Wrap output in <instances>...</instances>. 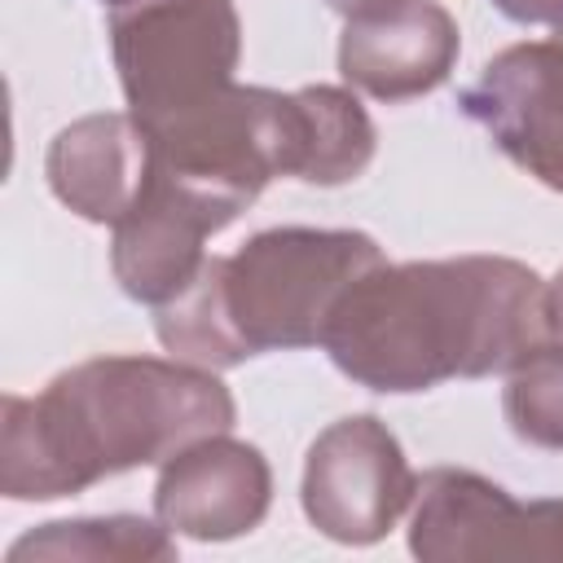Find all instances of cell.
I'll return each instance as SVG.
<instances>
[{
	"mask_svg": "<svg viewBox=\"0 0 563 563\" xmlns=\"http://www.w3.org/2000/svg\"><path fill=\"white\" fill-rule=\"evenodd\" d=\"M541 277L510 255L374 264L325 325V356L369 391L409 396L506 374L545 339Z\"/></svg>",
	"mask_w": 563,
	"mask_h": 563,
	"instance_id": "6da1fadb",
	"label": "cell"
},
{
	"mask_svg": "<svg viewBox=\"0 0 563 563\" xmlns=\"http://www.w3.org/2000/svg\"><path fill=\"white\" fill-rule=\"evenodd\" d=\"M238 422L216 369L163 356H92L40 396H4L0 493L9 501L75 497L110 475L163 466L185 444Z\"/></svg>",
	"mask_w": 563,
	"mask_h": 563,
	"instance_id": "7a4b0ae2",
	"label": "cell"
},
{
	"mask_svg": "<svg viewBox=\"0 0 563 563\" xmlns=\"http://www.w3.org/2000/svg\"><path fill=\"white\" fill-rule=\"evenodd\" d=\"M374 264L383 246L361 229H264L233 255H207L198 277L154 308V334L176 361L216 374L260 352L317 347L347 286Z\"/></svg>",
	"mask_w": 563,
	"mask_h": 563,
	"instance_id": "3957f363",
	"label": "cell"
},
{
	"mask_svg": "<svg viewBox=\"0 0 563 563\" xmlns=\"http://www.w3.org/2000/svg\"><path fill=\"white\" fill-rule=\"evenodd\" d=\"M110 57L128 114L158 132L233 88L242 18L233 0H123L110 9Z\"/></svg>",
	"mask_w": 563,
	"mask_h": 563,
	"instance_id": "277c9868",
	"label": "cell"
},
{
	"mask_svg": "<svg viewBox=\"0 0 563 563\" xmlns=\"http://www.w3.org/2000/svg\"><path fill=\"white\" fill-rule=\"evenodd\" d=\"M409 550L422 563H563V497L519 501L475 471L435 466L418 475L409 506Z\"/></svg>",
	"mask_w": 563,
	"mask_h": 563,
	"instance_id": "5b68a950",
	"label": "cell"
},
{
	"mask_svg": "<svg viewBox=\"0 0 563 563\" xmlns=\"http://www.w3.org/2000/svg\"><path fill=\"white\" fill-rule=\"evenodd\" d=\"M418 475L400 440L374 413L330 422L303 457L299 501L308 523L339 545H374L413 506Z\"/></svg>",
	"mask_w": 563,
	"mask_h": 563,
	"instance_id": "8992f818",
	"label": "cell"
},
{
	"mask_svg": "<svg viewBox=\"0 0 563 563\" xmlns=\"http://www.w3.org/2000/svg\"><path fill=\"white\" fill-rule=\"evenodd\" d=\"M457 106L515 167L563 194V35L501 48Z\"/></svg>",
	"mask_w": 563,
	"mask_h": 563,
	"instance_id": "52a82bcc",
	"label": "cell"
},
{
	"mask_svg": "<svg viewBox=\"0 0 563 563\" xmlns=\"http://www.w3.org/2000/svg\"><path fill=\"white\" fill-rule=\"evenodd\" d=\"M233 220L238 211L229 202L154 167L132 211L114 224L110 268H114L119 290L150 308L176 299L207 260L202 242L229 229Z\"/></svg>",
	"mask_w": 563,
	"mask_h": 563,
	"instance_id": "ba28073f",
	"label": "cell"
},
{
	"mask_svg": "<svg viewBox=\"0 0 563 563\" xmlns=\"http://www.w3.org/2000/svg\"><path fill=\"white\" fill-rule=\"evenodd\" d=\"M462 53V31L440 0H374L343 18L339 75L374 101H413L435 92Z\"/></svg>",
	"mask_w": 563,
	"mask_h": 563,
	"instance_id": "9c48e42d",
	"label": "cell"
},
{
	"mask_svg": "<svg viewBox=\"0 0 563 563\" xmlns=\"http://www.w3.org/2000/svg\"><path fill=\"white\" fill-rule=\"evenodd\" d=\"M273 506L268 457L229 431L202 435L163 462L154 519L189 541H233L264 523Z\"/></svg>",
	"mask_w": 563,
	"mask_h": 563,
	"instance_id": "30bf717a",
	"label": "cell"
},
{
	"mask_svg": "<svg viewBox=\"0 0 563 563\" xmlns=\"http://www.w3.org/2000/svg\"><path fill=\"white\" fill-rule=\"evenodd\" d=\"M154 150L132 114H84L66 123L48 154L44 176L62 207L92 224H119L150 185Z\"/></svg>",
	"mask_w": 563,
	"mask_h": 563,
	"instance_id": "8fae6325",
	"label": "cell"
},
{
	"mask_svg": "<svg viewBox=\"0 0 563 563\" xmlns=\"http://www.w3.org/2000/svg\"><path fill=\"white\" fill-rule=\"evenodd\" d=\"M295 101H299V172H295V180L334 189V185L365 176V167L374 163V150H378V132H374L365 106L356 101V92L334 88V84H308V88H295Z\"/></svg>",
	"mask_w": 563,
	"mask_h": 563,
	"instance_id": "7c38bea8",
	"label": "cell"
},
{
	"mask_svg": "<svg viewBox=\"0 0 563 563\" xmlns=\"http://www.w3.org/2000/svg\"><path fill=\"white\" fill-rule=\"evenodd\" d=\"M9 559H92V563H167L176 559V532L141 515H88L53 519L9 545Z\"/></svg>",
	"mask_w": 563,
	"mask_h": 563,
	"instance_id": "4fadbf2b",
	"label": "cell"
},
{
	"mask_svg": "<svg viewBox=\"0 0 563 563\" xmlns=\"http://www.w3.org/2000/svg\"><path fill=\"white\" fill-rule=\"evenodd\" d=\"M501 413L523 444L563 453V343L541 339L506 369Z\"/></svg>",
	"mask_w": 563,
	"mask_h": 563,
	"instance_id": "5bb4252c",
	"label": "cell"
},
{
	"mask_svg": "<svg viewBox=\"0 0 563 563\" xmlns=\"http://www.w3.org/2000/svg\"><path fill=\"white\" fill-rule=\"evenodd\" d=\"M493 9L519 26H563V0H493Z\"/></svg>",
	"mask_w": 563,
	"mask_h": 563,
	"instance_id": "9a60e30c",
	"label": "cell"
},
{
	"mask_svg": "<svg viewBox=\"0 0 563 563\" xmlns=\"http://www.w3.org/2000/svg\"><path fill=\"white\" fill-rule=\"evenodd\" d=\"M541 321H545V339L563 343V268L541 286Z\"/></svg>",
	"mask_w": 563,
	"mask_h": 563,
	"instance_id": "2e32d148",
	"label": "cell"
},
{
	"mask_svg": "<svg viewBox=\"0 0 563 563\" xmlns=\"http://www.w3.org/2000/svg\"><path fill=\"white\" fill-rule=\"evenodd\" d=\"M325 4H330L334 13H343V18H347V13H356V9H365V4H374V0H325Z\"/></svg>",
	"mask_w": 563,
	"mask_h": 563,
	"instance_id": "e0dca14e",
	"label": "cell"
},
{
	"mask_svg": "<svg viewBox=\"0 0 563 563\" xmlns=\"http://www.w3.org/2000/svg\"><path fill=\"white\" fill-rule=\"evenodd\" d=\"M101 4H110V9H114V4H123V0H101Z\"/></svg>",
	"mask_w": 563,
	"mask_h": 563,
	"instance_id": "ac0fdd59",
	"label": "cell"
},
{
	"mask_svg": "<svg viewBox=\"0 0 563 563\" xmlns=\"http://www.w3.org/2000/svg\"><path fill=\"white\" fill-rule=\"evenodd\" d=\"M554 35H563V26H559V31H554Z\"/></svg>",
	"mask_w": 563,
	"mask_h": 563,
	"instance_id": "d6986e66",
	"label": "cell"
}]
</instances>
